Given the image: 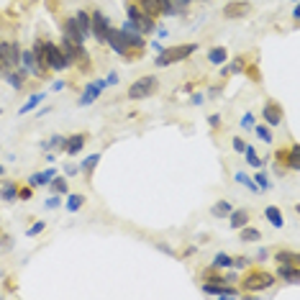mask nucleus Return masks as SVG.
<instances>
[{
  "label": "nucleus",
  "instance_id": "nucleus-8",
  "mask_svg": "<svg viewBox=\"0 0 300 300\" xmlns=\"http://www.w3.org/2000/svg\"><path fill=\"white\" fill-rule=\"evenodd\" d=\"M105 44L118 54V56H129L134 49L129 46V39H126V34H124V28H110L108 31V39H105Z\"/></svg>",
  "mask_w": 300,
  "mask_h": 300
},
{
  "label": "nucleus",
  "instance_id": "nucleus-32",
  "mask_svg": "<svg viewBox=\"0 0 300 300\" xmlns=\"http://www.w3.org/2000/svg\"><path fill=\"white\" fill-rule=\"evenodd\" d=\"M51 190H54L56 195H65V193H67V179H65V177H56L54 183H51Z\"/></svg>",
  "mask_w": 300,
  "mask_h": 300
},
{
  "label": "nucleus",
  "instance_id": "nucleus-39",
  "mask_svg": "<svg viewBox=\"0 0 300 300\" xmlns=\"http://www.w3.org/2000/svg\"><path fill=\"white\" fill-rule=\"evenodd\" d=\"M44 226H46L44 221H41V223H34V226H28V231H26V233H28V236H36V233H41V231H44Z\"/></svg>",
  "mask_w": 300,
  "mask_h": 300
},
{
  "label": "nucleus",
  "instance_id": "nucleus-30",
  "mask_svg": "<svg viewBox=\"0 0 300 300\" xmlns=\"http://www.w3.org/2000/svg\"><path fill=\"white\" fill-rule=\"evenodd\" d=\"M226 267H231V257L228 254H216L213 257V269H226Z\"/></svg>",
  "mask_w": 300,
  "mask_h": 300
},
{
  "label": "nucleus",
  "instance_id": "nucleus-12",
  "mask_svg": "<svg viewBox=\"0 0 300 300\" xmlns=\"http://www.w3.org/2000/svg\"><path fill=\"white\" fill-rule=\"evenodd\" d=\"M62 39H67V41H72V44H85V41H87V39H85V34L77 28V23H75V18H72V16L62 23Z\"/></svg>",
  "mask_w": 300,
  "mask_h": 300
},
{
  "label": "nucleus",
  "instance_id": "nucleus-45",
  "mask_svg": "<svg viewBox=\"0 0 300 300\" xmlns=\"http://www.w3.org/2000/svg\"><path fill=\"white\" fill-rule=\"evenodd\" d=\"M242 124H244V126L249 129V126L254 124V115H252V113H247V115H244V121H242Z\"/></svg>",
  "mask_w": 300,
  "mask_h": 300
},
{
  "label": "nucleus",
  "instance_id": "nucleus-5",
  "mask_svg": "<svg viewBox=\"0 0 300 300\" xmlns=\"http://www.w3.org/2000/svg\"><path fill=\"white\" fill-rule=\"evenodd\" d=\"M126 16H129V21L141 31V34H152L154 28H157V18H152V16H146L136 3H129L126 6Z\"/></svg>",
  "mask_w": 300,
  "mask_h": 300
},
{
  "label": "nucleus",
  "instance_id": "nucleus-2",
  "mask_svg": "<svg viewBox=\"0 0 300 300\" xmlns=\"http://www.w3.org/2000/svg\"><path fill=\"white\" fill-rule=\"evenodd\" d=\"M195 51H198V44H183V46L162 49L159 56L154 59V65H157V67H169V65H174V62H185V59H188L190 54H195Z\"/></svg>",
  "mask_w": 300,
  "mask_h": 300
},
{
  "label": "nucleus",
  "instance_id": "nucleus-3",
  "mask_svg": "<svg viewBox=\"0 0 300 300\" xmlns=\"http://www.w3.org/2000/svg\"><path fill=\"white\" fill-rule=\"evenodd\" d=\"M272 285H275V275H269L264 269H249L242 280L244 292H262V290H269Z\"/></svg>",
  "mask_w": 300,
  "mask_h": 300
},
{
  "label": "nucleus",
  "instance_id": "nucleus-22",
  "mask_svg": "<svg viewBox=\"0 0 300 300\" xmlns=\"http://www.w3.org/2000/svg\"><path fill=\"white\" fill-rule=\"evenodd\" d=\"M72 18H75L77 28H80V31L85 34V39H87V36H90V13H87V11H77V13H75Z\"/></svg>",
  "mask_w": 300,
  "mask_h": 300
},
{
  "label": "nucleus",
  "instance_id": "nucleus-37",
  "mask_svg": "<svg viewBox=\"0 0 300 300\" xmlns=\"http://www.w3.org/2000/svg\"><path fill=\"white\" fill-rule=\"evenodd\" d=\"M218 295H221V297H236V295H238V290H236V287H228V285L223 282V285H221V290H218Z\"/></svg>",
  "mask_w": 300,
  "mask_h": 300
},
{
  "label": "nucleus",
  "instance_id": "nucleus-15",
  "mask_svg": "<svg viewBox=\"0 0 300 300\" xmlns=\"http://www.w3.org/2000/svg\"><path fill=\"white\" fill-rule=\"evenodd\" d=\"M105 87V80H95V82H90L87 87H85V93H82V98H80V105H90L98 95H100V90Z\"/></svg>",
  "mask_w": 300,
  "mask_h": 300
},
{
  "label": "nucleus",
  "instance_id": "nucleus-33",
  "mask_svg": "<svg viewBox=\"0 0 300 300\" xmlns=\"http://www.w3.org/2000/svg\"><path fill=\"white\" fill-rule=\"evenodd\" d=\"M41 100H44V93H39V95H31V100H28V103L21 108V115H23V113H28V110H34V108H36Z\"/></svg>",
  "mask_w": 300,
  "mask_h": 300
},
{
  "label": "nucleus",
  "instance_id": "nucleus-16",
  "mask_svg": "<svg viewBox=\"0 0 300 300\" xmlns=\"http://www.w3.org/2000/svg\"><path fill=\"white\" fill-rule=\"evenodd\" d=\"M0 198L6 203H16L18 200V183L16 179H6L3 185H0Z\"/></svg>",
  "mask_w": 300,
  "mask_h": 300
},
{
  "label": "nucleus",
  "instance_id": "nucleus-38",
  "mask_svg": "<svg viewBox=\"0 0 300 300\" xmlns=\"http://www.w3.org/2000/svg\"><path fill=\"white\" fill-rule=\"evenodd\" d=\"M31 195H34V193H31V185H28V188H21V185H18V200H31Z\"/></svg>",
  "mask_w": 300,
  "mask_h": 300
},
{
  "label": "nucleus",
  "instance_id": "nucleus-24",
  "mask_svg": "<svg viewBox=\"0 0 300 300\" xmlns=\"http://www.w3.org/2000/svg\"><path fill=\"white\" fill-rule=\"evenodd\" d=\"M6 82H8V85H13L16 90H21V87L26 85V72H21V70L6 72Z\"/></svg>",
  "mask_w": 300,
  "mask_h": 300
},
{
  "label": "nucleus",
  "instance_id": "nucleus-40",
  "mask_svg": "<svg viewBox=\"0 0 300 300\" xmlns=\"http://www.w3.org/2000/svg\"><path fill=\"white\" fill-rule=\"evenodd\" d=\"M247 257H236V259H231V267H247Z\"/></svg>",
  "mask_w": 300,
  "mask_h": 300
},
{
  "label": "nucleus",
  "instance_id": "nucleus-21",
  "mask_svg": "<svg viewBox=\"0 0 300 300\" xmlns=\"http://www.w3.org/2000/svg\"><path fill=\"white\" fill-rule=\"evenodd\" d=\"M139 8H141L146 16H152V18H159V16H162L159 0H139Z\"/></svg>",
  "mask_w": 300,
  "mask_h": 300
},
{
  "label": "nucleus",
  "instance_id": "nucleus-47",
  "mask_svg": "<svg viewBox=\"0 0 300 300\" xmlns=\"http://www.w3.org/2000/svg\"><path fill=\"white\" fill-rule=\"evenodd\" d=\"M115 80H118V75H115V72H110V75H108V80H105V85H113Z\"/></svg>",
  "mask_w": 300,
  "mask_h": 300
},
{
  "label": "nucleus",
  "instance_id": "nucleus-6",
  "mask_svg": "<svg viewBox=\"0 0 300 300\" xmlns=\"http://www.w3.org/2000/svg\"><path fill=\"white\" fill-rule=\"evenodd\" d=\"M44 51H46V65H49V72H62V70H67V67H70L67 56H65V51L59 49L54 41H44Z\"/></svg>",
  "mask_w": 300,
  "mask_h": 300
},
{
  "label": "nucleus",
  "instance_id": "nucleus-18",
  "mask_svg": "<svg viewBox=\"0 0 300 300\" xmlns=\"http://www.w3.org/2000/svg\"><path fill=\"white\" fill-rule=\"evenodd\" d=\"M275 262L277 264H300V254L290 252V249H280V252H275Z\"/></svg>",
  "mask_w": 300,
  "mask_h": 300
},
{
  "label": "nucleus",
  "instance_id": "nucleus-9",
  "mask_svg": "<svg viewBox=\"0 0 300 300\" xmlns=\"http://www.w3.org/2000/svg\"><path fill=\"white\" fill-rule=\"evenodd\" d=\"M277 162H280L285 169L297 172V169H300V149H297V144H292L290 149H280V152H277Z\"/></svg>",
  "mask_w": 300,
  "mask_h": 300
},
{
  "label": "nucleus",
  "instance_id": "nucleus-42",
  "mask_svg": "<svg viewBox=\"0 0 300 300\" xmlns=\"http://www.w3.org/2000/svg\"><path fill=\"white\" fill-rule=\"evenodd\" d=\"M208 124H211L213 129H218V126H221V115H216V113H213V115H208Z\"/></svg>",
  "mask_w": 300,
  "mask_h": 300
},
{
  "label": "nucleus",
  "instance_id": "nucleus-19",
  "mask_svg": "<svg viewBox=\"0 0 300 300\" xmlns=\"http://www.w3.org/2000/svg\"><path fill=\"white\" fill-rule=\"evenodd\" d=\"M228 218H231V228H242V226H247L249 223V211L247 208H242V211H231L228 213Z\"/></svg>",
  "mask_w": 300,
  "mask_h": 300
},
{
  "label": "nucleus",
  "instance_id": "nucleus-46",
  "mask_svg": "<svg viewBox=\"0 0 300 300\" xmlns=\"http://www.w3.org/2000/svg\"><path fill=\"white\" fill-rule=\"evenodd\" d=\"M203 100H205V95H203V93H195V95H193V103H195V105H198V103H203Z\"/></svg>",
  "mask_w": 300,
  "mask_h": 300
},
{
  "label": "nucleus",
  "instance_id": "nucleus-43",
  "mask_svg": "<svg viewBox=\"0 0 300 300\" xmlns=\"http://www.w3.org/2000/svg\"><path fill=\"white\" fill-rule=\"evenodd\" d=\"M65 172L72 177V174H77V172H80V164H67V167H65Z\"/></svg>",
  "mask_w": 300,
  "mask_h": 300
},
{
  "label": "nucleus",
  "instance_id": "nucleus-26",
  "mask_svg": "<svg viewBox=\"0 0 300 300\" xmlns=\"http://www.w3.org/2000/svg\"><path fill=\"white\" fill-rule=\"evenodd\" d=\"M226 59H228V51H226L223 46H213V49L208 51V62H211V65H223Z\"/></svg>",
  "mask_w": 300,
  "mask_h": 300
},
{
  "label": "nucleus",
  "instance_id": "nucleus-1",
  "mask_svg": "<svg viewBox=\"0 0 300 300\" xmlns=\"http://www.w3.org/2000/svg\"><path fill=\"white\" fill-rule=\"evenodd\" d=\"M21 65V44L13 39L0 41V72H13Z\"/></svg>",
  "mask_w": 300,
  "mask_h": 300
},
{
  "label": "nucleus",
  "instance_id": "nucleus-14",
  "mask_svg": "<svg viewBox=\"0 0 300 300\" xmlns=\"http://www.w3.org/2000/svg\"><path fill=\"white\" fill-rule=\"evenodd\" d=\"M87 144V134H75V136H67L65 139V152L70 157H75L77 152H82V146Z\"/></svg>",
  "mask_w": 300,
  "mask_h": 300
},
{
  "label": "nucleus",
  "instance_id": "nucleus-34",
  "mask_svg": "<svg viewBox=\"0 0 300 300\" xmlns=\"http://www.w3.org/2000/svg\"><path fill=\"white\" fill-rule=\"evenodd\" d=\"M244 152H247V162H249V164H252V167H262V159H259V157H257V152H254V149H252V146H247V149H244Z\"/></svg>",
  "mask_w": 300,
  "mask_h": 300
},
{
  "label": "nucleus",
  "instance_id": "nucleus-7",
  "mask_svg": "<svg viewBox=\"0 0 300 300\" xmlns=\"http://www.w3.org/2000/svg\"><path fill=\"white\" fill-rule=\"evenodd\" d=\"M110 28H113V26H110V21H108V16H105L103 11H93V13H90V36H93L98 44H105Z\"/></svg>",
  "mask_w": 300,
  "mask_h": 300
},
{
  "label": "nucleus",
  "instance_id": "nucleus-41",
  "mask_svg": "<svg viewBox=\"0 0 300 300\" xmlns=\"http://www.w3.org/2000/svg\"><path fill=\"white\" fill-rule=\"evenodd\" d=\"M233 149H236V152H244V149H247V144L242 141V136H236V139H233Z\"/></svg>",
  "mask_w": 300,
  "mask_h": 300
},
{
  "label": "nucleus",
  "instance_id": "nucleus-23",
  "mask_svg": "<svg viewBox=\"0 0 300 300\" xmlns=\"http://www.w3.org/2000/svg\"><path fill=\"white\" fill-rule=\"evenodd\" d=\"M264 216H267V221L275 226V228H282L285 226V218H282V211L277 208V205H269L267 211H264Z\"/></svg>",
  "mask_w": 300,
  "mask_h": 300
},
{
  "label": "nucleus",
  "instance_id": "nucleus-49",
  "mask_svg": "<svg viewBox=\"0 0 300 300\" xmlns=\"http://www.w3.org/2000/svg\"><path fill=\"white\" fill-rule=\"evenodd\" d=\"M0 115H3V108H0Z\"/></svg>",
  "mask_w": 300,
  "mask_h": 300
},
{
  "label": "nucleus",
  "instance_id": "nucleus-44",
  "mask_svg": "<svg viewBox=\"0 0 300 300\" xmlns=\"http://www.w3.org/2000/svg\"><path fill=\"white\" fill-rule=\"evenodd\" d=\"M59 203H62V200H59V195H54V198H49V200H46V208H56Z\"/></svg>",
  "mask_w": 300,
  "mask_h": 300
},
{
  "label": "nucleus",
  "instance_id": "nucleus-10",
  "mask_svg": "<svg viewBox=\"0 0 300 300\" xmlns=\"http://www.w3.org/2000/svg\"><path fill=\"white\" fill-rule=\"evenodd\" d=\"M249 13H252V3H247V0H231V3L223 6L226 18H247Z\"/></svg>",
  "mask_w": 300,
  "mask_h": 300
},
{
  "label": "nucleus",
  "instance_id": "nucleus-20",
  "mask_svg": "<svg viewBox=\"0 0 300 300\" xmlns=\"http://www.w3.org/2000/svg\"><path fill=\"white\" fill-rule=\"evenodd\" d=\"M54 174H56L54 169H46V172H36V174H31V177H28V185H31V188H41V185H49V179H51Z\"/></svg>",
  "mask_w": 300,
  "mask_h": 300
},
{
  "label": "nucleus",
  "instance_id": "nucleus-36",
  "mask_svg": "<svg viewBox=\"0 0 300 300\" xmlns=\"http://www.w3.org/2000/svg\"><path fill=\"white\" fill-rule=\"evenodd\" d=\"M257 136L264 141V144H272V131L267 126H257Z\"/></svg>",
  "mask_w": 300,
  "mask_h": 300
},
{
  "label": "nucleus",
  "instance_id": "nucleus-13",
  "mask_svg": "<svg viewBox=\"0 0 300 300\" xmlns=\"http://www.w3.org/2000/svg\"><path fill=\"white\" fill-rule=\"evenodd\" d=\"M277 277L287 285L300 282V264H277Z\"/></svg>",
  "mask_w": 300,
  "mask_h": 300
},
{
  "label": "nucleus",
  "instance_id": "nucleus-27",
  "mask_svg": "<svg viewBox=\"0 0 300 300\" xmlns=\"http://www.w3.org/2000/svg\"><path fill=\"white\" fill-rule=\"evenodd\" d=\"M65 139H67V136H59V134H56V136H51L46 144H41V149H56V152H65Z\"/></svg>",
  "mask_w": 300,
  "mask_h": 300
},
{
  "label": "nucleus",
  "instance_id": "nucleus-25",
  "mask_svg": "<svg viewBox=\"0 0 300 300\" xmlns=\"http://www.w3.org/2000/svg\"><path fill=\"white\" fill-rule=\"evenodd\" d=\"M98 162H100V154H90V157H85L82 164H80V172H85V177L90 179V177H93V169L98 167Z\"/></svg>",
  "mask_w": 300,
  "mask_h": 300
},
{
  "label": "nucleus",
  "instance_id": "nucleus-11",
  "mask_svg": "<svg viewBox=\"0 0 300 300\" xmlns=\"http://www.w3.org/2000/svg\"><path fill=\"white\" fill-rule=\"evenodd\" d=\"M262 118L267 121V126H280V124H282V118H285V110H282L280 103L269 100V103L262 108Z\"/></svg>",
  "mask_w": 300,
  "mask_h": 300
},
{
  "label": "nucleus",
  "instance_id": "nucleus-28",
  "mask_svg": "<svg viewBox=\"0 0 300 300\" xmlns=\"http://www.w3.org/2000/svg\"><path fill=\"white\" fill-rule=\"evenodd\" d=\"M233 208H231V203L228 200H221V203H216L213 208H211V213L216 216V218H223V216H228Z\"/></svg>",
  "mask_w": 300,
  "mask_h": 300
},
{
  "label": "nucleus",
  "instance_id": "nucleus-29",
  "mask_svg": "<svg viewBox=\"0 0 300 300\" xmlns=\"http://www.w3.org/2000/svg\"><path fill=\"white\" fill-rule=\"evenodd\" d=\"M233 179H236L238 185H247V188H249L252 193H259V188H257V185L252 183V177H249V174H244V172H236V174H233Z\"/></svg>",
  "mask_w": 300,
  "mask_h": 300
},
{
  "label": "nucleus",
  "instance_id": "nucleus-35",
  "mask_svg": "<svg viewBox=\"0 0 300 300\" xmlns=\"http://www.w3.org/2000/svg\"><path fill=\"white\" fill-rule=\"evenodd\" d=\"M254 185H257L259 190H269V179H267V174H264V172H259V174L254 177Z\"/></svg>",
  "mask_w": 300,
  "mask_h": 300
},
{
  "label": "nucleus",
  "instance_id": "nucleus-4",
  "mask_svg": "<svg viewBox=\"0 0 300 300\" xmlns=\"http://www.w3.org/2000/svg\"><path fill=\"white\" fill-rule=\"evenodd\" d=\"M157 87H159V80H157V75H144V77H139L131 87H129V100H146V98H152L154 93H157Z\"/></svg>",
  "mask_w": 300,
  "mask_h": 300
},
{
  "label": "nucleus",
  "instance_id": "nucleus-17",
  "mask_svg": "<svg viewBox=\"0 0 300 300\" xmlns=\"http://www.w3.org/2000/svg\"><path fill=\"white\" fill-rule=\"evenodd\" d=\"M238 231H242V233H238V242H244V244H254V242H262V231H259V228H249V226H242Z\"/></svg>",
  "mask_w": 300,
  "mask_h": 300
},
{
  "label": "nucleus",
  "instance_id": "nucleus-48",
  "mask_svg": "<svg viewBox=\"0 0 300 300\" xmlns=\"http://www.w3.org/2000/svg\"><path fill=\"white\" fill-rule=\"evenodd\" d=\"M3 172H6V169H3V167H0V174H3Z\"/></svg>",
  "mask_w": 300,
  "mask_h": 300
},
{
  "label": "nucleus",
  "instance_id": "nucleus-31",
  "mask_svg": "<svg viewBox=\"0 0 300 300\" xmlns=\"http://www.w3.org/2000/svg\"><path fill=\"white\" fill-rule=\"evenodd\" d=\"M85 205V195H70V203H67V211H80Z\"/></svg>",
  "mask_w": 300,
  "mask_h": 300
}]
</instances>
